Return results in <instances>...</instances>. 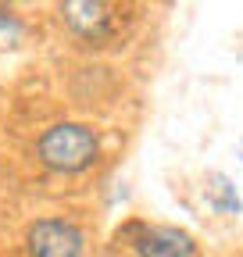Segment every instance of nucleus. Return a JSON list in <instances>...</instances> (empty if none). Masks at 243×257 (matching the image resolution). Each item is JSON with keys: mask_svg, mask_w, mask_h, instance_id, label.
<instances>
[{"mask_svg": "<svg viewBox=\"0 0 243 257\" xmlns=\"http://www.w3.org/2000/svg\"><path fill=\"white\" fill-rule=\"evenodd\" d=\"M61 25L68 36L86 47H107L122 32V8L104 4V0H72L61 4Z\"/></svg>", "mask_w": 243, "mask_h": 257, "instance_id": "obj_2", "label": "nucleus"}, {"mask_svg": "<svg viewBox=\"0 0 243 257\" xmlns=\"http://www.w3.org/2000/svg\"><path fill=\"white\" fill-rule=\"evenodd\" d=\"M239 157H243V140H239Z\"/></svg>", "mask_w": 243, "mask_h": 257, "instance_id": "obj_7", "label": "nucleus"}, {"mask_svg": "<svg viewBox=\"0 0 243 257\" xmlns=\"http://www.w3.org/2000/svg\"><path fill=\"white\" fill-rule=\"evenodd\" d=\"M36 161L47 172L79 175L100 161V136L86 121H57L36 140Z\"/></svg>", "mask_w": 243, "mask_h": 257, "instance_id": "obj_1", "label": "nucleus"}, {"mask_svg": "<svg viewBox=\"0 0 243 257\" xmlns=\"http://www.w3.org/2000/svg\"><path fill=\"white\" fill-rule=\"evenodd\" d=\"M207 200H211V207H215L218 214H239V197H236V186H232V179L229 175H222V172H211L207 175Z\"/></svg>", "mask_w": 243, "mask_h": 257, "instance_id": "obj_5", "label": "nucleus"}, {"mask_svg": "<svg viewBox=\"0 0 243 257\" xmlns=\"http://www.w3.org/2000/svg\"><path fill=\"white\" fill-rule=\"evenodd\" d=\"M25 250H29V257H82L86 236L72 218L47 214L25 229Z\"/></svg>", "mask_w": 243, "mask_h": 257, "instance_id": "obj_3", "label": "nucleus"}, {"mask_svg": "<svg viewBox=\"0 0 243 257\" xmlns=\"http://www.w3.org/2000/svg\"><path fill=\"white\" fill-rule=\"evenodd\" d=\"M22 36H25V22L15 11L0 8V47H15Z\"/></svg>", "mask_w": 243, "mask_h": 257, "instance_id": "obj_6", "label": "nucleus"}, {"mask_svg": "<svg viewBox=\"0 0 243 257\" xmlns=\"http://www.w3.org/2000/svg\"><path fill=\"white\" fill-rule=\"evenodd\" d=\"M118 239H126L136 257H197L193 236L186 229H175V225L133 221L118 232Z\"/></svg>", "mask_w": 243, "mask_h": 257, "instance_id": "obj_4", "label": "nucleus"}]
</instances>
